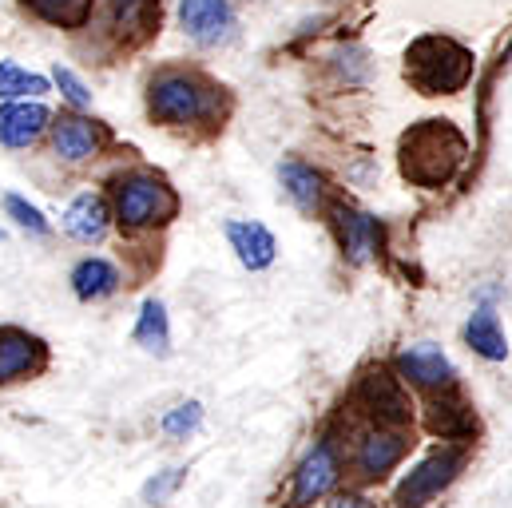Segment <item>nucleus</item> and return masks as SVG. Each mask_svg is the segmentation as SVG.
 <instances>
[{
  "instance_id": "f257e3e1",
  "label": "nucleus",
  "mask_w": 512,
  "mask_h": 508,
  "mask_svg": "<svg viewBox=\"0 0 512 508\" xmlns=\"http://www.w3.org/2000/svg\"><path fill=\"white\" fill-rule=\"evenodd\" d=\"M469 155V143L449 120H421L401 139V175L417 187H445Z\"/></svg>"
},
{
  "instance_id": "f03ea898",
  "label": "nucleus",
  "mask_w": 512,
  "mask_h": 508,
  "mask_svg": "<svg viewBox=\"0 0 512 508\" xmlns=\"http://www.w3.org/2000/svg\"><path fill=\"white\" fill-rule=\"evenodd\" d=\"M405 76L425 92V96H449L461 92L473 76V52L461 48L449 36H421L405 52Z\"/></svg>"
},
{
  "instance_id": "7ed1b4c3",
  "label": "nucleus",
  "mask_w": 512,
  "mask_h": 508,
  "mask_svg": "<svg viewBox=\"0 0 512 508\" xmlns=\"http://www.w3.org/2000/svg\"><path fill=\"white\" fill-rule=\"evenodd\" d=\"M175 211H179L175 191L151 171H131L116 183V215L124 227H155L175 219Z\"/></svg>"
},
{
  "instance_id": "20e7f679",
  "label": "nucleus",
  "mask_w": 512,
  "mask_h": 508,
  "mask_svg": "<svg viewBox=\"0 0 512 508\" xmlns=\"http://www.w3.org/2000/svg\"><path fill=\"white\" fill-rule=\"evenodd\" d=\"M151 120L159 124H195L207 116V92L195 76H183V72H167L151 84Z\"/></svg>"
},
{
  "instance_id": "39448f33",
  "label": "nucleus",
  "mask_w": 512,
  "mask_h": 508,
  "mask_svg": "<svg viewBox=\"0 0 512 508\" xmlns=\"http://www.w3.org/2000/svg\"><path fill=\"white\" fill-rule=\"evenodd\" d=\"M465 465V449H437L429 453L397 489V505L401 508H421L429 505L445 485H453V477L461 473Z\"/></svg>"
},
{
  "instance_id": "423d86ee",
  "label": "nucleus",
  "mask_w": 512,
  "mask_h": 508,
  "mask_svg": "<svg viewBox=\"0 0 512 508\" xmlns=\"http://www.w3.org/2000/svg\"><path fill=\"white\" fill-rule=\"evenodd\" d=\"M44 358H48V350L36 334L16 330V326H0V385L40 374Z\"/></svg>"
},
{
  "instance_id": "0eeeda50",
  "label": "nucleus",
  "mask_w": 512,
  "mask_h": 508,
  "mask_svg": "<svg viewBox=\"0 0 512 508\" xmlns=\"http://www.w3.org/2000/svg\"><path fill=\"white\" fill-rule=\"evenodd\" d=\"M338 485V457H334V445L330 441H318L306 461L298 465L294 473V508H306L314 501H322L330 489Z\"/></svg>"
},
{
  "instance_id": "6e6552de",
  "label": "nucleus",
  "mask_w": 512,
  "mask_h": 508,
  "mask_svg": "<svg viewBox=\"0 0 512 508\" xmlns=\"http://www.w3.org/2000/svg\"><path fill=\"white\" fill-rule=\"evenodd\" d=\"M397 370H401V378H409L413 385H425V389H449L453 378H457L453 362H449L445 350L433 346V342L405 346V350L397 354Z\"/></svg>"
},
{
  "instance_id": "1a4fd4ad",
  "label": "nucleus",
  "mask_w": 512,
  "mask_h": 508,
  "mask_svg": "<svg viewBox=\"0 0 512 508\" xmlns=\"http://www.w3.org/2000/svg\"><path fill=\"white\" fill-rule=\"evenodd\" d=\"M362 405L382 421V425H405L409 421V397L401 389V381L389 378L385 370H370L358 385Z\"/></svg>"
},
{
  "instance_id": "9d476101",
  "label": "nucleus",
  "mask_w": 512,
  "mask_h": 508,
  "mask_svg": "<svg viewBox=\"0 0 512 508\" xmlns=\"http://www.w3.org/2000/svg\"><path fill=\"white\" fill-rule=\"evenodd\" d=\"M179 24L195 44H219L231 32V4L227 0H183Z\"/></svg>"
},
{
  "instance_id": "9b49d317",
  "label": "nucleus",
  "mask_w": 512,
  "mask_h": 508,
  "mask_svg": "<svg viewBox=\"0 0 512 508\" xmlns=\"http://www.w3.org/2000/svg\"><path fill=\"white\" fill-rule=\"evenodd\" d=\"M52 143H56V155H60V159L84 163V159H92V155L100 151L104 131H100V124H92V120H84V116H60V120L52 124Z\"/></svg>"
},
{
  "instance_id": "f8f14e48",
  "label": "nucleus",
  "mask_w": 512,
  "mask_h": 508,
  "mask_svg": "<svg viewBox=\"0 0 512 508\" xmlns=\"http://www.w3.org/2000/svg\"><path fill=\"white\" fill-rule=\"evenodd\" d=\"M223 231H227L231 247H235L239 262H243L247 270H262V266H270V262H274L278 243H274V235H270L262 223H251V219H231Z\"/></svg>"
},
{
  "instance_id": "ddd939ff",
  "label": "nucleus",
  "mask_w": 512,
  "mask_h": 508,
  "mask_svg": "<svg viewBox=\"0 0 512 508\" xmlns=\"http://www.w3.org/2000/svg\"><path fill=\"white\" fill-rule=\"evenodd\" d=\"M52 112L44 104H4L0 108V143L4 147H28L40 139Z\"/></svg>"
},
{
  "instance_id": "4468645a",
  "label": "nucleus",
  "mask_w": 512,
  "mask_h": 508,
  "mask_svg": "<svg viewBox=\"0 0 512 508\" xmlns=\"http://www.w3.org/2000/svg\"><path fill=\"white\" fill-rule=\"evenodd\" d=\"M108 203L100 199V195H92V191H84V195H76L72 199V207L64 211V231L72 235V239H80V243H100L104 235H108Z\"/></svg>"
},
{
  "instance_id": "2eb2a0df",
  "label": "nucleus",
  "mask_w": 512,
  "mask_h": 508,
  "mask_svg": "<svg viewBox=\"0 0 512 508\" xmlns=\"http://www.w3.org/2000/svg\"><path fill=\"white\" fill-rule=\"evenodd\" d=\"M401 457H405V437H401V433H389V429H378V433H370V437L362 441V449H358V469H362L366 477H385L393 465H401Z\"/></svg>"
},
{
  "instance_id": "dca6fc26",
  "label": "nucleus",
  "mask_w": 512,
  "mask_h": 508,
  "mask_svg": "<svg viewBox=\"0 0 512 508\" xmlns=\"http://www.w3.org/2000/svg\"><path fill=\"white\" fill-rule=\"evenodd\" d=\"M278 179H282V187H286V195L294 199V207L302 211V215H314L318 207H322V179H318V171L314 167H306V163H282L278 167Z\"/></svg>"
},
{
  "instance_id": "f3484780",
  "label": "nucleus",
  "mask_w": 512,
  "mask_h": 508,
  "mask_svg": "<svg viewBox=\"0 0 512 508\" xmlns=\"http://www.w3.org/2000/svg\"><path fill=\"white\" fill-rule=\"evenodd\" d=\"M72 290H76L84 302L108 298V294L120 290V270H116L108 258H84V262L72 270Z\"/></svg>"
},
{
  "instance_id": "a211bd4d",
  "label": "nucleus",
  "mask_w": 512,
  "mask_h": 508,
  "mask_svg": "<svg viewBox=\"0 0 512 508\" xmlns=\"http://www.w3.org/2000/svg\"><path fill=\"white\" fill-rule=\"evenodd\" d=\"M429 429L441 433V437H469L473 433V409L453 393V385H449V393L433 397V405H429Z\"/></svg>"
},
{
  "instance_id": "6ab92c4d",
  "label": "nucleus",
  "mask_w": 512,
  "mask_h": 508,
  "mask_svg": "<svg viewBox=\"0 0 512 508\" xmlns=\"http://www.w3.org/2000/svg\"><path fill=\"white\" fill-rule=\"evenodd\" d=\"M135 342L155 354V358H167L171 354V326H167V310L159 298H147L143 310H139V322H135Z\"/></svg>"
},
{
  "instance_id": "aec40b11",
  "label": "nucleus",
  "mask_w": 512,
  "mask_h": 508,
  "mask_svg": "<svg viewBox=\"0 0 512 508\" xmlns=\"http://www.w3.org/2000/svg\"><path fill=\"white\" fill-rule=\"evenodd\" d=\"M465 338H469V346H473L481 358H489V362H505V358H509V342H505V334H501V326H497V314H493L489 306H481V310L469 318Z\"/></svg>"
},
{
  "instance_id": "412c9836",
  "label": "nucleus",
  "mask_w": 512,
  "mask_h": 508,
  "mask_svg": "<svg viewBox=\"0 0 512 508\" xmlns=\"http://www.w3.org/2000/svg\"><path fill=\"white\" fill-rule=\"evenodd\" d=\"M338 219V235H342V251L350 254L354 262H366L374 251V219L354 211V207H338L334 211Z\"/></svg>"
},
{
  "instance_id": "4be33fe9",
  "label": "nucleus",
  "mask_w": 512,
  "mask_h": 508,
  "mask_svg": "<svg viewBox=\"0 0 512 508\" xmlns=\"http://www.w3.org/2000/svg\"><path fill=\"white\" fill-rule=\"evenodd\" d=\"M24 4L56 28H84L92 16V0H24Z\"/></svg>"
},
{
  "instance_id": "5701e85b",
  "label": "nucleus",
  "mask_w": 512,
  "mask_h": 508,
  "mask_svg": "<svg viewBox=\"0 0 512 508\" xmlns=\"http://www.w3.org/2000/svg\"><path fill=\"white\" fill-rule=\"evenodd\" d=\"M48 80L36 72H24L12 60H0V100H24V96H44Z\"/></svg>"
},
{
  "instance_id": "b1692460",
  "label": "nucleus",
  "mask_w": 512,
  "mask_h": 508,
  "mask_svg": "<svg viewBox=\"0 0 512 508\" xmlns=\"http://www.w3.org/2000/svg\"><path fill=\"white\" fill-rule=\"evenodd\" d=\"M199 421H203V405H199V401H183V405H175V409L163 417V433H167V437H187V433L199 429Z\"/></svg>"
},
{
  "instance_id": "393cba45",
  "label": "nucleus",
  "mask_w": 512,
  "mask_h": 508,
  "mask_svg": "<svg viewBox=\"0 0 512 508\" xmlns=\"http://www.w3.org/2000/svg\"><path fill=\"white\" fill-rule=\"evenodd\" d=\"M4 211L16 219V227H24V231H32V235H48V219H44L40 207H32L28 199H20V195H4Z\"/></svg>"
},
{
  "instance_id": "a878e982",
  "label": "nucleus",
  "mask_w": 512,
  "mask_h": 508,
  "mask_svg": "<svg viewBox=\"0 0 512 508\" xmlns=\"http://www.w3.org/2000/svg\"><path fill=\"white\" fill-rule=\"evenodd\" d=\"M183 477H187V469H167V473H159L155 481L143 485V501H147V505H163V501H171V493L183 485Z\"/></svg>"
},
{
  "instance_id": "bb28decb",
  "label": "nucleus",
  "mask_w": 512,
  "mask_h": 508,
  "mask_svg": "<svg viewBox=\"0 0 512 508\" xmlns=\"http://www.w3.org/2000/svg\"><path fill=\"white\" fill-rule=\"evenodd\" d=\"M56 84H60V92H64V96H68L76 108H88V104H92V92H88V88L76 80V72H68V68H56Z\"/></svg>"
},
{
  "instance_id": "cd10ccee",
  "label": "nucleus",
  "mask_w": 512,
  "mask_h": 508,
  "mask_svg": "<svg viewBox=\"0 0 512 508\" xmlns=\"http://www.w3.org/2000/svg\"><path fill=\"white\" fill-rule=\"evenodd\" d=\"M330 508H374L366 497H354V493H342V497H334L330 501Z\"/></svg>"
},
{
  "instance_id": "c85d7f7f",
  "label": "nucleus",
  "mask_w": 512,
  "mask_h": 508,
  "mask_svg": "<svg viewBox=\"0 0 512 508\" xmlns=\"http://www.w3.org/2000/svg\"><path fill=\"white\" fill-rule=\"evenodd\" d=\"M0 243H4V231H0Z\"/></svg>"
}]
</instances>
